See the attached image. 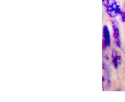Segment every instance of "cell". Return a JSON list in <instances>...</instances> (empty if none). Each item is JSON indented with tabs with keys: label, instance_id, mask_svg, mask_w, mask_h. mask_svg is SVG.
<instances>
[{
	"label": "cell",
	"instance_id": "cell-2",
	"mask_svg": "<svg viewBox=\"0 0 125 102\" xmlns=\"http://www.w3.org/2000/svg\"><path fill=\"white\" fill-rule=\"evenodd\" d=\"M112 26L113 29V36L114 39V42L115 45L118 48L122 47V42L120 39V30L118 28V22L114 20L112 21Z\"/></svg>",
	"mask_w": 125,
	"mask_h": 102
},
{
	"label": "cell",
	"instance_id": "cell-7",
	"mask_svg": "<svg viewBox=\"0 0 125 102\" xmlns=\"http://www.w3.org/2000/svg\"></svg>",
	"mask_w": 125,
	"mask_h": 102
},
{
	"label": "cell",
	"instance_id": "cell-6",
	"mask_svg": "<svg viewBox=\"0 0 125 102\" xmlns=\"http://www.w3.org/2000/svg\"><path fill=\"white\" fill-rule=\"evenodd\" d=\"M102 1H103V2H105V1H106V0H102Z\"/></svg>",
	"mask_w": 125,
	"mask_h": 102
},
{
	"label": "cell",
	"instance_id": "cell-1",
	"mask_svg": "<svg viewBox=\"0 0 125 102\" xmlns=\"http://www.w3.org/2000/svg\"><path fill=\"white\" fill-rule=\"evenodd\" d=\"M105 7L107 13L112 18L117 17L122 12L119 4L116 0H106Z\"/></svg>",
	"mask_w": 125,
	"mask_h": 102
},
{
	"label": "cell",
	"instance_id": "cell-5",
	"mask_svg": "<svg viewBox=\"0 0 125 102\" xmlns=\"http://www.w3.org/2000/svg\"><path fill=\"white\" fill-rule=\"evenodd\" d=\"M120 20L122 22H125V11H122L120 14Z\"/></svg>",
	"mask_w": 125,
	"mask_h": 102
},
{
	"label": "cell",
	"instance_id": "cell-4",
	"mask_svg": "<svg viewBox=\"0 0 125 102\" xmlns=\"http://www.w3.org/2000/svg\"><path fill=\"white\" fill-rule=\"evenodd\" d=\"M103 39L106 42L107 46H109L111 45V35H110V31L109 29L108 26L107 25H104L103 28Z\"/></svg>",
	"mask_w": 125,
	"mask_h": 102
},
{
	"label": "cell",
	"instance_id": "cell-3",
	"mask_svg": "<svg viewBox=\"0 0 125 102\" xmlns=\"http://www.w3.org/2000/svg\"><path fill=\"white\" fill-rule=\"evenodd\" d=\"M112 62L115 69H117L118 66L122 64V56L121 55H118V53L115 50H113L112 51Z\"/></svg>",
	"mask_w": 125,
	"mask_h": 102
}]
</instances>
